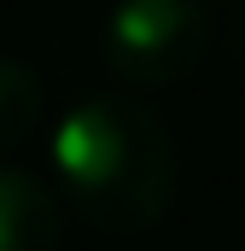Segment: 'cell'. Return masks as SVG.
<instances>
[{"label":"cell","instance_id":"obj_1","mask_svg":"<svg viewBox=\"0 0 245 251\" xmlns=\"http://www.w3.org/2000/svg\"><path fill=\"white\" fill-rule=\"evenodd\" d=\"M53 181L99 234H146L175 199V140L134 94H88L53 123Z\"/></svg>","mask_w":245,"mask_h":251},{"label":"cell","instance_id":"obj_2","mask_svg":"<svg viewBox=\"0 0 245 251\" xmlns=\"http://www.w3.org/2000/svg\"><path fill=\"white\" fill-rule=\"evenodd\" d=\"M210 18L198 0H117L99 24V59L128 88H170L198 70Z\"/></svg>","mask_w":245,"mask_h":251},{"label":"cell","instance_id":"obj_3","mask_svg":"<svg viewBox=\"0 0 245 251\" xmlns=\"http://www.w3.org/2000/svg\"><path fill=\"white\" fill-rule=\"evenodd\" d=\"M64 210L59 193L18 164H0V251H59Z\"/></svg>","mask_w":245,"mask_h":251},{"label":"cell","instance_id":"obj_4","mask_svg":"<svg viewBox=\"0 0 245 251\" xmlns=\"http://www.w3.org/2000/svg\"><path fill=\"white\" fill-rule=\"evenodd\" d=\"M35 123H41V76L24 59L0 53V152H12Z\"/></svg>","mask_w":245,"mask_h":251}]
</instances>
